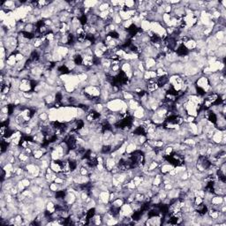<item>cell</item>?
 Returning a JSON list of instances; mask_svg holds the SVG:
<instances>
[{
  "instance_id": "1",
  "label": "cell",
  "mask_w": 226,
  "mask_h": 226,
  "mask_svg": "<svg viewBox=\"0 0 226 226\" xmlns=\"http://www.w3.org/2000/svg\"><path fill=\"white\" fill-rule=\"evenodd\" d=\"M183 45L187 49V50L190 52V51H193V50H196V47H197V43H196V41L194 40V39H189L187 40L186 43H183Z\"/></svg>"
},
{
  "instance_id": "3",
  "label": "cell",
  "mask_w": 226,
  "mask_h": 226,
  "mask_svg": "<svg viewBox=\"0 0 226 226\" xmlns=\"http://www.w3.org/2000/svg\"><path fill=\"white\" fill-rule=\"evenodd\" d=\"M136 149H138V147H137L133 142H129V141H128L126 149V154H132V153H133Z\"/></svg>"
},
{
  "instance_id": "2",
  "label": "cell",
  "mask_w": 226,
  "mask_h": 226,
  "mask_svg": "<svg viewBox=\"0 0 226 226\" xmlns=\"http://www.w3.org/2000/svg\"><path fill=\"white\" fill-rule=\"evenodd\" d=\"M5 62H6V65H7L8 66H10V67H14V66H16V64H17L15 54L13 53L12 55H10V56L6 58Z\"/></svg>"
}]
</instances>
